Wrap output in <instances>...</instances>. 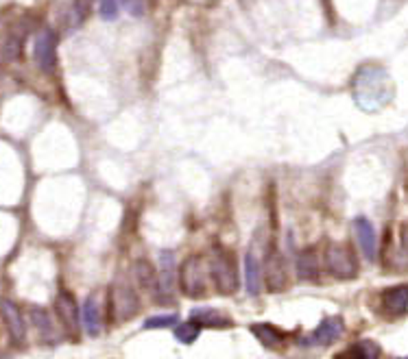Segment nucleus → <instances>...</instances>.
<instances>
[{"label":"nucleus","mask_w":408,"mask_h":359,"mask_svg":"<svg viewBox=\"0 0 408 359\" xmlns=\"http://www.w3.org/2000/svg\"><path fill=\"white\" fill-rule=\"evenodd\" d=\"M382 305L391 316H404L408 311V285H396L385 289Z\"/></svg>","instance_id":"obj_16"},{"label":"nucleus","mask_w":408,"mask_h":359,"mask_svg":"<svg viewBox=\"0 0 408 359\" xmlns=\"http://www.w3.org/2000/svg\"><path fill=\"white\" fill-rule=\"evenodd\" d=\"M382 355V349H380V344L373 340H360L356 344H351L345 351L336 353L334 359H380Z\"/></svg>","instance_id":"obj_17"},{"label":"nucleus","mask_w":408,"mask_h":359,"mask_svg":"<svg viewBox=\"0 0 408 359\" xmlns=\"http://www.w3.org/2000/svg\"><path fill=\"white\" fill-rule=\"evenodd\" d=\"M295 268H297V277L302 279V281H310V283L319 281L321 264H319L317 248H306V251L299 253L297 255V261H295Z\"/></svg>","instance_id":"obj_12"},{"label":"nucleus","mask_w":408,"mask_h":359,"mask_svg":"<svg viewBox=\"0 0 408 359\" xmlns=\"http://www.w3.org/2000/svg\"><path fill=\"white\" fill-rule=\"evenodd\" d=\"M210 277L214 281L216 292L223 296H234L240 287L236 255L225 246H214L210 255Z\"/></svg>","instance_id":"obj_2"},{"label":"nucleus","mask_w":408,"mask_h":359,"mask_svg":"<svg viewBox=\"0 0 408 359\" xmlns=\"http://www.w3.org/2000/svg\"><path fill=\"white\" fill-rule=\"evenodd\" d=\"M0 314H3V320L7 325L11 342L18 344V347H20V344H24V340H26V327H24V318H22L20 307L13 300L3 298V300H0Z\"/></svg>","instance_id":"obj_8"},{"label":"nucleus","mask_w":408,"mask_h":359,"mask_svg":"<svg viewBox=\"0 0 408 359\" xmlns=\"http://www.w3.org/2000/svg\"><path fill=\"white\" fill-rule=\"evenodd\" d=\"M345 331V322L341 316H328V318H323L321 325L315 329V334H312V342L321 344V347H330L334 344L338 338L343 336Z\"/></svg>","instance_id":"obj_11"},{"label":"nucleus","mask_w":408,"mask_h":359,"mask_svg":"<svg viewBox=\"0 0 408 359\" xmlns=\"http://www.w3.org/2000/svg\"><path fill=\"white\" fill-rule=\"evenodd\" d=\"M31 322H33V327L37 329L39 340H42V342H46V344H52V342L57 340L55 327H52V322H50V316H48L44 309H39V307H31Z\"/></svg>","instance_id":"obj_19"},{"label":"nucleus","mask_w":408,"mask_h":359,"mask_svg":"<svg viewBox=\"0 0 408 359\" xmlns=\"http://www.w3.org/2000/svg\"><path fill=\"white\" fill-rule=\"evenodd\" d=\"M177 325V316L175 314H162V316H151V318L144 320V329H168Z\"/></svg>","instance_id":"obj_24"},{"label":"nucleus","mask_w":408,"mask_h":359,"mask_svg":"<svg viewBox=\"0 0 408 359\" xmlns=\"http://www.w3.org/2000/svg\"><path fill=\"white\" fill-rule=\"evenodd\" d=\"M92 3L94 0H75V11H77V16L81 20L88 18V13L92 11Z\"/></svg>","instance_id":"obj_26"},{"label":"nucleus","mask_w":408,"mask_h":359,"mask_svg":"<svg viewBox=\"0 0 408 359\" xmlns=\"http://www.w3.org/2000/svg\"><path fill=\"white\" fill-rule=\"evenodd\" d=\"M199 334H201V327L193 320H188V322H184V325H179L175 329V338L182 344H193L199 338Z\"/></svg>","instance_id":"obj_23"},{"label":"nucleus","mask_w":408,"mask_h":359,"mask_svg":"<svg viewBox=\"0 0 408 359\" xmlns=\"http://www.w3.org/2000/svg\"><path fill=\"white\" fill-rule=\"evenodd\" d=\"M22 44H24V37L20 33H9L7 39H5V44H3V54H5V59L9 61H16L20 59V54H22Z\"/></svg>","instance_id":"obj_22"},{"label":"nucleus","mask_w":408,"mask_h":359,"mask_svg":"<svg viewBox=\"0 0 408 359\" xmlns=\"http://www.w3.org/2000/svg\"><path fill=\"white\" fill-rule=\"evenodd\" d=\"M55 307H57V314H59L64 327L75 336L79 331V307H77V300L72 298V294L59 292L57 300H55Z\"/></svg>","instance_id":"obj_13"},{"label":"nucleus","mask_w":408,"mask_h":359,"mask_svg":"<svg viewBox=\"0 0 408 359\" xmlns=\"http://www.w3.org/2000/svg\"><path fill=\"white\" fill-rule=\"evenodd\" d=\"M251 334L260 340L262 347L271 349V351H282V347L286 344V334L284 331H280L278 327L273 325H266V322H260V325H251Z\"/></svg>","instance_id":"obj_15"},{"label":"nucleus","mask_w":408,"mask_h":359,"mask_svg":"<svg viewBox=\"0 0 408 359\" xmlns=\"http://www.w3.org/2000/svg\"><path fill=\"white\" fill-rule=\"evenodd\" d=\"M99 11H101L103 20H116L118 11H120V0H101Z\"/></svg>","instance_id":"obj_25"},{"label":"nucleus","mask_w":408,"mask_h":359,"mask_svg":"<svg viewBox=\"0 0 408 359\" xmlns=\"http://www.w3.org/2000/svg\"><path fill=\"white\" fill-rule=\"evenodd\" d=\"M81 320L88 331V336L99 338L103 334V322H101V305L97 296H88L84 307H81Z\"/></svg>","instance_id":"obj_14"},{"label":"nucleus","mask_w":408,"mask_h":359,"mask_svg":"<svg viewBox=\"0 0 408 359\" xmlns=\"http://www.w3.org/2000/svg\"><path fill=\"white\" fill-rule=\"evenodd\" d=\"M133 277H135V281L140 283V287L157 294V272L146 259H138L133 264Z\"/></svg>","instance_id":"obj_20"},{"label":"nucleus","mask_w":408,"mask_h":359,"mask_svg":"<svg viewBox=\"0 0 408 359\" xmlns=\"http://www.w3.org/2000/svg\"><path fill=\"white\" fill-rule=\"evenodd\" d=\"M264 279L269 292H284L289 287V266L280 251H271L264 266Z\"/></svg>","instance_id":"obj_6"},{"label":"nucleus","mask_w":408,"mask_h":359,"mask_svg":"<svg viewBox=\"0 0 408 359\" xmlns=\"http://www.w3.org/2000/svg\"><path fill=\"white\" fill-rule=\"evenodd\" d=\"M400 238H402V246H404V251L408 253V223L402 227V233H400Z\"/></svg>","instance_id":"obj_27"},{"label":"nucleus","mask_w":408,"mask_h":359,"mask_svg":"<svg viewBox=\"0 0 408 359\" xmlns=\"http://www.w3.org/2000/svg\"><path fill=\"white\" fill-rule=\"evenodd\" d=\"M190 320L197 322L201 329L203 327H219V329H223V327L232 325V320H229L225 314L216 311V309H208V307L206 309H193V311H190Z\"/></svg>","instance_id":"obj_18"},{"label":"nucleus","mask_w":408,"mask_h":359,"mask_svg":"<svg viewBox=\"0 0 408 359\" xmlns=\"http://www.w3.org/2000/svg\"><path fill=\"white\" fill-rule=\"evenodd\" d=\"M175 285V253L173 251H159V274H157V294L166 296V302H171Z\"/></svg>","instance_id":"obj_9"},{"label":"nucleus","mask_w":408,"mask_h":359,"mask_svg":"<svg viewBox=\"0 0 408 359\" xmlns=\"http://www.w3.org/2000/svg\"><path fill=\"white\" fill-rule=\"evenodd\" d=\"M325 266L334 279L341 281H351L358 274L356 255L347 244H330L325 251Z\"/></svg>","instance_id":"obj_5"},{"label":"nucleus","mask_w":408,"mask_h":359,"mask_svg":"<svg viewBox=\"0 0 408 359\" xmlns=\"http://www.w3.org/2000/svg\"><path fill=\"white\" fill-rule=\"evenodd\" d=\"M353 231H356V240L360 244L362 255L369 261H376V257H378V240H376L373 225L367 218H356V220H353Z\"/></svg>","instance_id":"obj_10"},{"label":"nucleus","mask_w":408,"mask_h":359,"mask_svg":"<svg viewBox=\"0 0 408 359\" xmlns=\"http://www.w3.org/2000/svg\"><path fill=\"white\" fill-rule=\"evenodd\" d=\"M402 359H408V357H402Z\"/></svg>","instance_id":"obj_28"},{"label":"nucleus","mask_w":408,"mask_h":359,"mask_svg":"<svg viewBox=\"0 0 408 359\" xmlns=\"http://www.w3.org/2000/svg\"><path fill=\"white\" fill-rule=\"evenodd\" d=\"M179 287L188 298H201L206 296L208 289V268L206 261L201 257L193 255L184 261L182 272H179Z\"/></svg>","instance_id":"obj_4"},{"label":"nucleus","mask_w":408,"mask_h":359,"mask_svg":"<svg viewBox=\"0 0 408 359\" xmlns=\"http://www.w3.org/2000/svg\"><path fill=\"white\" fill-rule=\"evenodd\" d=\"M140 311V298L135 294L131 283L125 279H116L110 285V320L127 322Z\"/></svg>","instance_id":"obj_3"},{"label":"nucleus","mask_w":408,"mask_h":359,"mask_svg":"<svg viewBox=\"0 0 408 359\" xmlns=\"http://www.w3.org/2000/svg\"><path fill=\"white\" fill-rule=\"evenodd\" d=\"M244 281H247L249 296L260 294V264H258V257L253 251H249L247 257H244Z\"/></svg>","instance_id":"obj_21"},{"label":"nucleus","mask_w":408,"mask_h":359,"mask_svg":"<svg viewBox=\"0 0 408 359\" xmlns=\"http://www.w3.org/2000/svg\"><path fill=\"white\" fill-rule=\"evenodd\" d=\"M35 61L39 65V70H44V72L55 70V65H57V35H55V31L44 29L37 35Z\"/></svg>","instance_id":"obj_7"},{"label":"nucleus","mask_w":408,"mask_h":359,"mask_svg":"<svg viewBox=\"0 0 408 359\" xmlns=\"http://www.w3.org/2000/svg\"><path fill=\"white\" fill-rule=\"evenodd\" d=\"M353 96L362 109H380L393 96V83L382 68H362L353 79Z\"/></svg>","instance_id":"obj_1"}]
</instances>
